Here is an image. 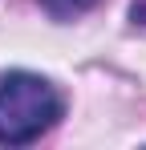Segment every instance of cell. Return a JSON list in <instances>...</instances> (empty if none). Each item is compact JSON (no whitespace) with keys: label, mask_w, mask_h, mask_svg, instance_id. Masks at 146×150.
Returning a JSON list of instances; mask_svg holds the SVG:
<instances>
[{"label":"cell","mask_w":146,"mask_h":150,"mask_svg":"<svg viewBox=\"0 0 146 150\" xmlns=\"http://www.w3.org/2000/svg\"><path fill=\"white\" fill-rule=\"evenodd\" d=\"M65 118V98L41 73L12 69L0 77V146H28Z\"/></svg>","instance_id":"6da1fadb"},{"label":"cell","mask_w":146,"mask_h":150,"mask_svg":"<svg viewBox=\"0 0 146 150\" xmlns=\"http://www.w3.org/2000/svg\"><path fill=\"white\" fill-rule=\"evenodd\" d=\"M94 4L97 0H41V8H45L49 16H57V21H73V16H81Z\"/></svg>","instance_id":"7a4b0ae2"}]
</instances>
